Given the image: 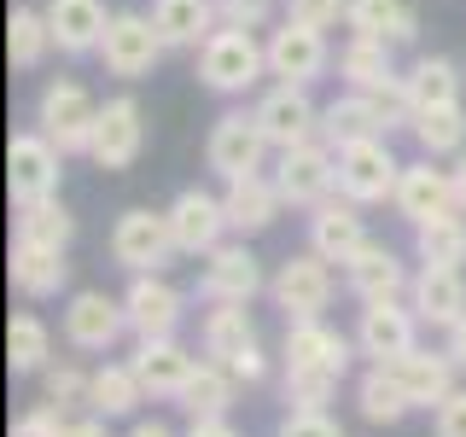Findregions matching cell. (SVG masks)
<instances>
[{
  "mask_svg": "<svg viewBox=\"0 0 466 437\" xmlns=\"http://www.w3.org/2000/svg\"><path fill=\"white\" fill-rule=\"evenodd\" d=\"M152 24L164 36V47H204V41L222 29L216 0H152Z\"/></svg>",
  "mask_w": 466,
  "mask_h": 437,
  "instance_id": "83f0119b",
  "label": "cell"
},
{
  "mask_svg": "<svg viewBox=\"0 0 466 437\" xmlns=\"http://www.w3.org/2000/svg\"><path fill=\"white\" fill-rule=\"evenodd\" d=\"M128 437H175V432L164 426V420H135V432H128Z\"/></svg>",
  "mask_w": 466,
  "mask_h": 437,
  "instance_id": "11a10c76",
  "label": "cell"
},
{
  "mask_svg": "<svg viewBox=\"0 0 466 437\" xmlns=\"http://www.w3.org/2000/svg\"><path fill=\"white\" fill-rule=\"evenodd\" d=\"M332 391H339V379H327V373H291L286 368V408H327Z\"/></svg>",
  "mask_w": 466,
  "mask_h": 437,
  "instance_id": "7bdbcfd3",
  "label": "cell"
},
{
  "mask_svg": "<svg viewBox=\"0 0 466 437\" xmlns=\"http://www.w3.org/2000/svg\"><path fill=\"white\" fill-rule=\"evenodd\" d=\"M443 350H449V361H455V368L466 373V315L455 320V327H449V339H443Z\"/></svg>",
  "mask_w": 466,
  "mask_h": 437,
  "instance_id": "f907efd6",
  "label": "cell"
},
{
  "mask_svg": "<svg viewBox=\"0 0 466 437\" xmlns=\"http://www.w3.org/2000/svg\"><path fill=\"white\" fill-rule=\"evenodd\" d=\"M123 315H128V332L135 339H175L187 315V298L175 291L164 274H135L123 291Z\"/></svg>",
  "mask_w": 466,
  "mask_h": 437,
  "instance_id": "e0dca14e",
  "label": "cell"
},
{
  "mask_svg": "<svg viewBox=\"0 0 466 437\" xmlns=\"http://www.w3.org/2000/svg\"><path fill=\"white\" fill-rule=\"evenodd\" d=\"M233 391H239V379H233L222 361H198V373L187 379V391H181V408L193 420H228Z\"/></svg>",
  "mask_w": 466,
  "mask_h": 437,
  "instance_id": "8d00e7d4",
  "label": "cell"
},
{
  "mask_svg": "<svg viewBox=\"0 0 466 437\" xmlns=\"http://www.w3.org/2000/svg\"><path fill=\"white\" fill-rule=\"evenodd\" d=\"M390 373H397V385L408 391V402L414 408H443L455 397V361H449V350H408L402 361H390Z\"/></svg>",
  "mask_w": 466,
  "mask_h": 437,
  "instance_id": "d4e9b609",
  "label": "cell"
},
{
  "mask_svg": "<svg viewBox=\"0 0 466 437\" xmlns=\"http://www.w3.org/2000/svg\"><path fill=\"white\" fill-rule=\"evenodd\" d=\"M53 53V24H47V6H18L6 24V58L12 70H41Z\"/></svg>",
  "mask_w": 466,
  "mask_h": 437,
  "instance_id": "d590c367",
  "label": "cell"
},
{
  "mask_svg": "<svg viewBox=\"0 0 466 437\" xmlns=\"http://www.w3.org/2000/svg\"><path fill=\"white\" fill-rule=\"evenodd\" d=\"M228 373L239 379V385H257V379L268 373V356H262V344H251V350H239V356L228 361Z\"/></svg>",
  "mask_w": 466,
  "mask_h": 437,
  "instance_id": "681fc988",
  "label": "cell"
},
{
  "mask_svg": "<svg viewBox=\"0 0 466 437\" xmlns=\"http://www.w3.org/2000/svg\"><path fill=\"white\" fill-rule=\"evenodd\" d=\"M262 291V269H257V257H251V245L245 239H222L210 257H204V269H198V298L204 303H251Z\"/></svg>",
  "mask_w": 466,
  "mask_h": 437,
  "instance_id": "d6986e66",
  "label": "cell"
},
{
  "mask_svg": "<svg viewBox=\"0 0 466 437\" xmlns=\"http://www.w3.org/2000/svg\"><path fill=\"white\" fill-rule=\"evenodd\" d=\"M431 426H437V437H466V391H455V397L437 408Z\"/></svg>",
  "mask_w": 466,
  "mask_h": 437,
  "instance_id": "c3c4849f",
  "label": "cell"
},
{
  "mask_svg": "<svg viewBox=\"0 0 466 437\" xmlns=\"http://www.w3.org/2000/svg\"><path fill=\"white\" fill-rule=\"evenodd\" d=\"M58 175H65V152H58L41 128L12 135V146H6V193H12V204L58 198Z\"/></svg>",
  "mask_w": 466,
  "mask_h": 437,
  "instance_id": "ba28073f",
  "label": "cell"
},
{
  "mask_svg": "<svg viewBox=\"0 0 466 437\" xmlns=\"http://www.w3.org/2000/svg\"><path fill=\"white\" fill-rule=\"evenodd\" d=\"M47 24H53V47L65 58H87L99 53L111 29V12L106 0H47Z\"/></svg>",
  "mask_w": 466,
  "mask_h": 437,
  "instance_id": "603a6c76",
  "label": "cell"
},
{
  "mask_svg": "<svg viewBox=\"0 0 466 437\" xmlns=\"http://www.w3.org/2000/svg\"><path fill=\"white\" fill-rule=\"evenodd\" d=\"M286 18H298L309 29H339L350 18V0H286Z\"/></svg>",
  "mask_w": 466,
  "mask_h": 437,
  "instance_id": "ee69618b",
  "label": "cell"
},
{
  "mask_svg": "<svg viewBox=\"0 0 466 437\" xmlns=\"http://www.w3.org/2000/svg\"><path fill=\"white\" fill-rule=\"evenodd\" d=\"M164 36H157L152 12H111V29L99 41V65L111 70L116 82H146L164 58Z\"/></svg>",
  "mask_w": 466,
  "mask_h": 437,
  "instance_id": "3957f363",
  "label": "cell"
},
{
  "mask_svg": "<svg viewBox=\"0 0 466 437\" xmlns=\"http://www.w3.org/2000/svg\"><path fill=\"white\" fill-rule=\"evenodd\" d=\"M397 175H402V158L390 152V135L339 146V193L356 198L361 210H368V204H385L397 193Z\"/></svg>",
  "mask_w": 466,
  "mask_h": 437,
  "instance_id": "8992f818",
  "label": "cell"
},
{
  "mask_svg": "<svg viewBox=\"0 0 466 437\" xmlns=\"http://www.w3.org/2000/svg\"><path fill=\"white\" fill-rule=\"evenodd\" d=\"M274 146L262 135L257 111H222L210 128V140H204V164L210 175H222V181H239V175H262V158H268Z\"/></svg>",
  "mask_w": 466,
  "mask_h": 437,
  "instance_id": "5b68a950",
  "label": "cell"
},
{
  "mask_svg": "<svg viewBox=\"0 0 466 437\" xmlns=\"http://www.w3.org/2000/svg\"><path fill=\"white\" fill-rule=\"evenodd\" d=\"M420 327L426 320L414 315V303L402 298H379V303H361V320H356V350L379 368L402 361L408 350H420Z\"/></svg>",
  "mask_w": 466,
  "mask_h": 437,
  "instance_id": "9c48e42d",
  "label": "cell"
},
{
  "mask_svg": "<svg viewBox=\"0 0 466 437\" xmlns=\"http://www.w3.org/2000/svg\"><path fill=\"white\" fill-rule=\"evenodd\" d=\"M268 76L274 82H303L315 87L320 76L332 70V47H327V29H309L298 18H286L280 29H268Z\"/></svg>",
  "mask_w": 466,
  "mask_h": 437,
  "instance_id": "30bf717a",
  "label": "cell"
},
{
  "mask_svg": "<svg viewBox=\"0 0 466 437\" xmlns=\"http://www.w3.org/2000/svg\"><path fill=\"white\" fill-rule=\"evenodd\" d=\"M18 239H35V245H58V251H70V239H76V216H70L58 198L18 204Z\"/></svg>",
  "mask_w": 466,
  "mask_h": 437,
  "instance_id": "60d3db41",
  "label": "cell"
},
{
  "mask_svg": "<svg viewBox=\"0 0 466 437\" xmlns=\"http://www.w3.org/2000/svg\"><path fill=\"white\" fill-rule=\"evenodd\" d=\"M257 344V327H251V303H216L210 315H204V356L210 361H228L239 356V350Z\"/></svg>",
  "mask_w": 466,
  "mask_h": 437,
  "instance_id": "e575fe53",
  "label": "cell"
},
{
  "mask_svg": "<svg viewBox=\"0 0 466 437\" xmlns=\"http://www.w3.org/2000/svg\"><path fill=\"white\" fill-rule=\"evenodd\" d=\"M408 303H414V315L426 320V327H455L466 315V280L461 269H420L414 286H408Z\"/></svg>",
  "mask_w": 466,
  "mask_h": 437,
  "instance_id": "484cf974",
  "label": "cell"
},
{
  "mask_svg": "<svg viewBox=\"0 0 466 437\" xmlns=\"http://www.w3.org/2000/svg\"><path fill=\"white\" fill-rule=\"evenodd\" d=\"M390 204H397V216L408 228H426V222H437V216H461L455 210V181H449V169H437V158L402 164Z\"/></svg>",
  "mask_w": 466,
  "mask_h": 437,
  "instance_id": "5bb4252c",
  "label": "cell"
},
{
  "mask_svg": "<svg viewBox=\"0 0 466 437\" xmlns=\"http://www.w3.org/2000/svg\"><path fill=\"white\" fill-rule=\"evenodd\" d=\"M449 181H455V210L466 216V152L455 158V164H449Z\"/></svg>",
  "mask_w": 466,
  "mask_h": 437,
  "instance_id": "816d5d0a",
  "label": "cell"
},
{
  "mask_svg": "<svg viewBox=\"0 0 466 437\" xmlns=\"http://www.w3.org/2000/svg\"><path fill=\"white\" fill-rule=\"evenodd\" d=\"M12 437H70V420H65L58 402H41V408H29L18 426H12Z\"/></svg>",
  "mask_w": 466,
  "mask_h": 437,
  "instance_id": "bcb514c9",
  "label": "cell"
},
{
  "mask_svg": "<svg viewBox=\"0 0 466 437\" xmlns=\"http://www.w3.org/2000/svg\"><path fill=\"white\" fill-rule=\"evenodd\" d=\"M70 280V262L58 245H35V239H12V286L24 291V298H58Z\"/></svg>",
  "mask_w": 466,
  "mask_h": 437,
  "instance_id": "4316f807",
  "label": "cell"
},
{
  "mask_svg": "<svg viewBox=\"0 0 466 437\" xmlns=\"http://www.w3.org/2000/svg\"><path fill=\"white\" fill-rule=\"evenodd\" d=\"M368 245V222H361V204L356 198H344V193H332V198H320L315 210H309V251L315 257H327V262H344Z\"/></svg>",
  "mask_w": 466,
  "mask_h": 437,
  "instance_id": "ffe728a7",
  "label": "cell"
},
{
  "mask_svg": "<svg viewBox=\"0 0 466 437\" xmlns=\"http://www.w3.org/2000/svg\"><path fill=\"white\" fill-rule=\"evenodd\" d=\"M70 437H111V432H106V420L94 414V420H70Z\"/></svg>",
  "mask_w": 466,
  "mask_h": 437,
  "instance_id": "db71d44e",
  "label": "cell"
},
{
  "mask_svg": "<svg viewBox=\"0 0 466 437\" xmlns=\"http://www.w3.org/2000/svg\"><path fill=\"white\" fill-rule=\"evenodd\" d=\"M175 251V233H169V210H123L111 228V262L128 274H164Z\"/></svg>",
  "mask_w": 466,
  "mask_h": 437,
  "instance_id": "277c9868",
  "label": "cell"
},
{
  "mask_svg": "<svg viewBox=\"0 0 466 437\" xmlns=\"http://www.w3.org/2000/svg\"><path fill=\"white\" fill-rule=\"evenodd\" d=\"M274 303L286 310V320H327V303H332V262L315 257V251H298L280 262V274L268 280Z\"/></svg>",
  "mask_w": 466,
  "mask_h": 437,
  "instance_id": "7c38bea8",
  "label": "cell"
},
{
  "mask_svg": "<svg viewBox=\"0 0 466 437\" xmlns=\"http://www.w3.org/2000/svg\"><path fill=\"white\" fill-rule=\"evenodd\" d=\"M216 12H222V24H233V29H262L274 18V0H216Z\"/></svg>",
  "mask_w": 466,
  "mask_h": 437,
  "instance_id": "7dc6e473",
  "label": "cell"
},
{
  "mask_svg": "<svg viewBox=\"0 0 466 437\" xmlns=\"http://www.w3.org/2000/svg\"><path fill=\"white\" fill-rule=\"evenodd\" d=\"M128 368L140 373V385H146V397H157V402H181V391H187V379L198 373V361L187 356L175 339H140V350L128 356Z\"/></svg>",
  "mask_w": 466,
  "mask_h": 437,
  "instance_id": "44dd1931",
  "label": "cell"
},
{
  "mask_svg": "<svg viewBox=\"0 0 466 437\" xmlns=\"http://www.w3.org/2000/svg\"><path fill=\"white\" fill-rule=\"evenodd\" d=\"M344 29L350 36L390 41V47H408L420 36V12H414V0H350Z\"/></svg>",
  "mask_w": 466,
  "mask_h": 437,
  "instance_id": "f1b7e54d",
  "label": "cell"
},
{
  "mask_svg": "<svg viewBox=\"0 0 466 437\" xmlns=\"http://www.w3.org/2000/svg\"><path fill=\"white\" fill-rule=\"evenodd\" d=\"M6 361H12V373H41L53 361V332H47V320L41 315H12V327H6Z\"/></svg>",
  "mask_w": 466,
  "mask_h": 437,
  "instance_id": "ab89813d",
  "label": "cell"
},
{
  "mask_svg": "<svg viewBox=\"0 0 466 437\" xmlns=\"http://www.w3.org/2000/svg\"><path fill=\"white\" fill-rule=\"evenodd\" d=\"M268 76V47L257 41V29H233L222 24L210 41L198 47V82L210 87V94H251V87Z\"/></svg>",
  "mask_w": 466,
  "mask_h": 437,
  "instance_id": "6da1fadb",
  "label": "cell"
},
{
  "mask_svg": "<svg viewBox=\"0 0 466 437\" xmlns=\"http://www.w3.org/2000/svg\"><path fill=\"white\" fill-rule=\"evenodd\" d=\"M390 53H397L390 41L350 36L344 47H339V76H344V87H356V94H373V87L397 82L402 70H397V58H390Z\"/></svg>",
  "mask_w": 466,
  "mask_h": 437,
  "instance_id": "4dcf8cb0",
  "label": "cell"
},
{
  "mask_svg": "<svg viewBox=\"0 0 466 437\" xmlns=\"http://www.w3.org/2000/svg\"><path fill=\"white\" fill-rule=\"evenodd\" d=\"M414 251L426 269H466V216H437L414 228Z\"/></svg>",
  "mask_w": 466,
  "mask_h": 437,
  "instance_id": "f35d334b",
  "label": "cell"
},
{
  "mask_svg": "<svg viewBox=\"0 0 466 437\" xmlns=\"http://www.w3.org/2000/svg\"><path fill=\"white\" fill-rule=\"evenodd\" d=\"M169 233H175V251L181 257H210L233 228H228L222 198H210L204 187H187V193H175V204H169Z\"/></svg>",
  "mask_w": 466,
  "mask_h": 437,
  "instance_id": "2e32d148",
  "label": "cell"
},
{
  "mask_svg": "<svg viewBox=\"0 0 466 437\" xmlns=\"http://www.w3.org/2000/svg\"><path fill=\"white\" fill-rule=\"evenodd\" d=\"M274 187H280V198L291 210H315L320 198L339 193V152L327 140L291 146V152H280V164H274Z\"/></svg>",
  "mask_w": 466,
  "mask_h": 437,
  "instance_id": "52a82bcc",
  "label": "cell"
},
{
  "mask_svg": "<svg viewBox=\"0 0 466 437\" xmlns=\"http://www.w3.org/2000/svg\"><path fill=\"white\" fill-rule=\"evenodd\" d=\"M408 135L420 140L426 158H461L466 152V106H431L414 111V128Z\"/></svg>",
  "mask_w": 466,
  "mask_h": 437,
  "instance_id": "74e56055",
  "label": "cell"
},
{
  "mask_svg": "<svg viewBox=\"0 0 466 437\" xmlns=\"http://www.w3.org/2000/svg\"><path fill=\"white\" fill-rule=\"evenodd\" d=\"M251 111H257V123H262V135H268L274 152H291V146H303V140H320V106L309 99L303 82H274Z\"/></svg>",
  "mask_w": 466,
  "mask_h": 437,
  "instance_id": "8fae6325",
  "label": "cell"
},
{
  "mask_svg": "<svg viewBox=\"0 0 466 437\" xmlns=\"http://www.w3.org/2000/svg\"><path fill=\"white\" fill-rule=\"evenodd\" d=\"M280 437H344V426L327 414V408H291L280 420Z\"/></svg>",
  "mask_w": 466,
  "mask_h": 437,
  "instance_id": "f6af8a7d",
  "label": "cell"
},
{
  "mask_svg": "<svg viewBox=\"0 0 466 437\" xmlns=\"http://www.w3.org/2000/svg\"><path fill=\"white\" fill-rule=\"evenodd\" d=\"M461 65L443 53H426L402 70V87H408V106L414 111H431V106H461Z\"/></svg>",
  "mask_w": 466,
  "mask_h": 437,
  "instance_id": "1f68e13d",
  "label": "cell"
},
{
  "mask_svg": "<svg viewBox=\"0 0 466 437\" xmlns=\"http://www.w3.org/2000/svg\"><path fill=\"white\" fill-rule=\"evenodd\" d=\"M140 402H146V385L128 361H106V368L94 373V385H87V408H94L99 420H123V414H135Z\"/></svg>",
  "mask_w": 466,
  "mask_h": 437,
  "instance_id": "836d02e7",
  "label": "cell"
},
{
  "mask_svg": "<svg viewBox=\"0 0 466 437\" xmlns=\"http://www.w3.org/2000/svg\"><path fill=\"white\" fill-rule=\"evenodd\" d=\"M356 408H361V420H368V426H397V420L414 414V402H408V391L397 385V373L379 368V361L356 379Z\"/></svg>",
  "mask_w": 466,
  "mask_h": 437,
  "instance_id": "d6a6232c",
  "label": "cell"
},
{
  "mask_svg": "<svg viewBox=\"0 0 466 437\" xmlns=\"http://www.w3.org/2000/svg\"><path fill=\"white\" fill-rule=\"evenodd\" d=\"M350 356H361L356 339L332 332L327 320H286V368H291V373L344 379V373H350Z\"/></svg>",
  "mask_w": 466,
  "mask_h": 437,
  "instance_id": "9a60e30c",
  "label": "cell"
},
{
  "mask_svg": "<svg viewBox=\"0 0 466 437\" xmlns=\"http://www.w3.org/2000/svg\"><path fill=\"white\" fill-rule=\"evenodd\" d=\"M373 135H390L385 128V117H379V106L368 94H339L332 106H320V140L339 152V146H356V140H373Z\"/></svg>",
  "mask_w": 466,
  "mask_h": 437,
  "instance_id": "f546056e",
  "label": "cell"
},
{
  "mask_svg": "<svg viewBox=\"0 0 466 437\" xmlns=\"http://www.w3.org/2000/svg\"><path fill=\"white\" fill-rule=\"evenodd\" d=\"M222 210H228V228L239 233V239H251V233H268L280 222L286 198H280V187H274V175H239V181H228Z\"/></svg>",
  "mask_w": 466,
  "mask_h": 437,
  "instance_id": "7402d4cb",
  "label": "cell"
},
{
  "mask_svg": "<svg viewBox=\"0 0 466 437\" xmlns=\"http://www.w3.org/2000/svg\"><path fill=\"white\" fill-rule=\"evenodd\" d=\"M344 286H350V291H356V298H361V303H379V298H402V291H408V286H414V280H408V269H402V257H397V251H390V245H385V239H368V245H361V251H356V257H350V262H344Z\"/></svg>",
  "mask_w": 466,
  "mask_h": 437,
  "instance_id": "cb8c5ba5",
  "label": "cell"
},
{
  "mask_svg": "<svg viewBox=\"0 0 466 437\" xmlns=\"http://www.w3.org/2000/svg\"><path fill=\"white\" fill-rule=\"evenodd\" d=\"M41 385H47V402L58 408H87V385H94V373H82V368H65V361H47L41 368Z\"/></svg>",
  "mask_w": 466,
  "mask_h": 437,
  "instance_id": "b9f144b4",
  "label": "cell"
},
{
  "mask_svg": "<svg viewBox=\"0 0 466 437\" xmlns=\"http://www.w3.org/2000/svg\"><path fill=\"white\" fill-rule=\"evenodd\" d=\"M128 332V315H123V298H106V291H70L65 303V344L70 350H111L116 339Z\"/></svg>",
  "mask_w": 466,
  "mask_h": 437,
  "instance_id": "ac0fdd59",
  "label": "cell"
},
{
  "mask_svg": "<svg viewBox=\"0 0 466 437\" xmlns=\"http://www.w3.org/2000/svg\"><path fill=\"white\" fill-rule=\"evenodd\" d=\"M35 128L65 158H87L94 128H99V99L87 94L76 76H53L47 87H41V99H35Z\"/></svg>",
  "mask_w": 466,
  "mask_h": 437,
  "instance_id": "7a4b0ae2",
  "label": "cell"
},
{
  "mask_svg": "<svg viewBox=\"0 0 466 437\" xmlns=\"http://www.w3.org/2000/svg\"><path fill=\"white\" fill-rule=\"evenodd\" d=\"M146 152V111L135 94H116L99 106V128H94V146H87V158H94L99 169H135Z\"/></svg>",
  "mask_w": 466,
  "mask_h": 437,
  "instance_id": "4fadbf2b",
  "label": "cell"
},
{
  "mask_svg": "<svg viewBox=\"0 0 466 437\" xmlns=\"http://www.w3.org/2000/svg\"><path fill=\"white\" fill-rule=\"evenodd\" d=\"M187 437H239V432H233L228 420H193V432H187Z\"/></svg>",
  "mask_w": 466,
  "mask_h": 437,
  "instance_id": "f5cc1de1",
  "label": "cell"
}]
</instances>
